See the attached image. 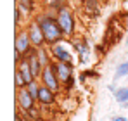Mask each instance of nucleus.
<instances>
[{
  "instance_id": "1",
  "label": "nucleus",
  "mask_w": 128,
  "mask_h": 121,
  "mask_svg": "<svg viewBox=\"0 0 128 121\" xmlns=\"http://www.w3.org/2000/svg\"><path fill=\"white\" fill-rule=\"evenodd\" d=\"M38 22L42 26V31H43V36H45V42L48 45H56L62 40V30L59 26V22L56 18H50V16H40L38 18Z\"/></svg>"
},
{
  "instance_id": "2",
  "label": "nucleus",
  "mask_w": 128,
  "mask_h": 121,
  "mask_svg": "<svg viewBox=\"0 0 128 121\" xmlns=\"http://www.w3.org/2000/svg\"><path fill=\"white\" fill-rule=\"evenodd\" d=\"M56 19H57V22H59V26H61V30H62V33L66 36H71L74 33V18H73V14L69 12L68 7H62V9L57 10Z\"/></svg>"
},
{
  "instance_id": "3",
  "label": "nucleus",
  "mask_w": 128,
  "mask_h": 121,
  "mask_svg": "<svg viewBox=\"0 0 128 121\" xmlns=\"http://www.w3.org/2000/svg\"><path fill=\"white\" fill-rule=\"evenodd\" d=\"M40 80H42V85L48 86L52 92H59V78L56 74V69L52 64H47L43 66L42 74H40Z\"/></svg>"
},
{
  "instance_id": "4",
  "label": "nucleus",
  "mask_w": 128,
  "mask_h": 121,
  "mask_svg": "<svg viewBox=\"0 0 128 121\" xmlns=\"http://www.w3.org/2000/svg\"><path fill=\"white\" fill-rule=\"evenodd\" d=\"M31 40H30V35L28 31H21L16 35V42H14V54H19V56H28L31 52Z\"/></svg>"
},
{
  "instance_id": "5",
  "label": "nucleus",
  "mask_w": 128,
  "mask_h": 121,
  "mask_svg": "<svg viewBox=\"0 0 128 121\" xmlns=\"http://www.w3.org/2000/svg\"><path fill=\"white\" fill-rule=\"evenodd\" d=\"M52 66H54V69H56V74H57L59 81H62V83L73 81V64L57 60V62H54Z\"/></svg>"
},
{
  "instance_id": "6",
  "label": "nucleus",
  "mask_w": 128,
  "mask_h": 121,
  "mask_svg": "<svg viewBox=\"0 0 128 121\" xmlns=\"http://www.w3.org/2000/svg\"><path fill=\"white\" fill-rule=\"evenodd\" d=\"M28 35H30V40L33 43V47H38V48H40V47H43V43H47V42H45V36H43L42 26H40L38 21H33V22L30 24Z\"/></svg>"
},
{
  "instance_id": "7",
  "label": "nucleus",
  "mask_w": 128,
  "mask_h": 121,
  "mask_svg": "<svg viewBox=\"0 0 128 121\" xmlns=\"http://www.w3.org/2000/svg\"><path fill=\"white\" fill-rule=\"evenodd\" d=\"M26 60H28V64H30V69H31L33 76H35V78H40L43 64H42V60H40V57H38V50H31V52L26 56Z\"/></svg>"
},
{
  "instance_id": "8",
  "label": "nucleus",
  "mask_w": 128,
  "mask_h": 121,
  "mask_svg": "<svg viewBox=\"0 0 128 121\" xmlns=\"http://www.w3.org/2000/svg\"><path fill=\"white\" fill-rule=\"evenodd\" d=\"M52 56H54L57 60H62V62H69V64H73V57H71L69 50L64 48L62 45H59V43L52 45Z\"/></svg>"
},
{
  "instance_id": "9",
  "label": "nucleus",
  "mask_w": 128,
  "mask_h": 121,
  "mask_svg": "<svg viewBox=\"0 0 128 121\" xmlns=\"http://www.w3.org/2000/svg\"><path fill=\"white\" fill-rule=\"evenodd\" d=\"M18 102H19V106H21L24 111H30L35 106V99L30 95L28 88H21V92L18 94Z\"/></svg>"
},
{
  "instance_id": "10",
  "label": "nucleus",
  "mask_w": 128,
  "mask_h": 121,
  "mask_svg": "<svg viewBox=\"0 0 128 121\" xmlns=\"http://www.w3.org/2000/svg\"><path fill=\"white\" fill-rule=\"evenodd\" d=\"M54 94H56V92H52L48 86L42 85V86H40V92H38V102L43 104V106L54 104Z\"/></svg>"
},
{
  "instance_id": "11",
  "label": "nucleus",
  "mask_w": 128,
  "mask_h": 121,
  "mask_svg": "<svg viewBox=\"0 0 128 121\" xmlns=\"http://www.w3.org/2000/svg\"><path fill=\"white\" fill-rule=\"evenodd\" d=\"M18 7L21 9V10H24V12H33L35 10V2L33 0H19L18 2Z\"/></svg>"
},
{
  "instance_id": "12",
  "label": "nucleus",
  "mask_w": 128,
  "mask_h": 121,
  "mask_svg": "<svg viewBox=\"0 0 128 121\" xmlns=\"http://www.w3.org/2000/svg\"><path fill=\"white\" fill-rule=\"evenodd\" d=\"M114 97H116V100H118V102H121V104L128 102V86L118 88V90L114 92Z\"/></svg>"
},
{
  "instance_id": "13",
  "label": "nucleus",
  "mask_w": 128,
  "mask_h": 121,
  "mask_svg": "<svg viewBox=\"0 0 128 121\" xmlns=\"http://www.w3.org/2000/svg\"><path fill=\"white\" fill-rule=\"evenodd\" d=\"M26 88H28L30 95H31V97H33L35 100H38V92H40V86L36 85V81H31V83H30V85H28Z\"/></svg>"
},
{
  "instance_id": "14",
  "label": "nucleus",
  "mask_w": 128,
  "mask_h": 121,
  "mask_svg": "<svg viewBox=\"0 0 128 121\" xmlns=\"http://www.w3.org/2000/svg\"><path fill=\"white\" fill-rule=\"evenodd\" d=\"M123 76H128V60L120 64V68L116 69V78H123Z\"/></svg>"
},
{
  "instance_id": "15",
  "label": "nucleus",
  "mask_w": 128,
  "mask_h": 121,
  "mask_svg": "<svg viewBox=\"0 0 128 121\" xmlns=\"http://www.w3.org/2000/svg\"><path fill=\"white\" fill-rule=\"evenodd\" d=\"M16 86L18 88H24L26 86V81H24V76H22V73L19 71V69H16Z\"/></svg>"
},
{
  "instance_id": "16",
  "label": "nucleus",
  "mask_w": 128,
  "mask_h": 121,
  "mask_svg": "<svg viewBox=\"0 0 128 121\" xmlns=\"http://www.w3.org/2000/svg\"><path fill=\"white\" fill-rule=\"evenodd\" d=\"M45 2L48 4L50 9H57V10H59V9L66 7V5H64V0H45Z\"/></svg>"
},
{
  "instance_id": "17",
  "label": "nucleus",
  "mask_w": 128,
  "mask_h": 121,
  "mask_svg": "<svg viewBox=\"0 0 128 121\" xmlns=\"http://www.w3.org/2000/svg\"><path fill=\"white\" fill-rule=\"evenodd\" d=\"M38 57H40V60H42L43 66H47L48 64V56H47V52H45V48H38Z\"/></svg>"
},
{
  "instance_id": "18",
  "label": "nucleus",
  "mask_w": 128,
  "mask_h": 121,
  "mask_svg": "<svg viewBox=\"0 0 128 121\" xmlns=\"http://www.w3.org/2000/svg\"><path fill=\"white\" fill-rule=\"evenodd\" d=\"M19 18H21V9L18 7V9L14 10V22H16V26L19 24Z\"/></svg>"
},
{
  "instance_id": "19",
  "label": "nucleus",
  "mask_w": 128,
  "mask_h": 121,
  "mask_svg": "<svg viewBox=\"0 0 128 121\" xmlns=\"http://www.w3.org/2000/svg\"><path fill=\"white\" fill-rule=\"evenodd\" d=\"M28 112H30V114H31V116H33V118H35V120H36V118H38V112H36V111H35V109H33V107H31V109H30V111H28Z\"/></svg>"
},
{
  "instance_id": "20",
  "label": "nucleus",
  "mask_w": 128,
  "mask_h": 121,
  "mask_svg": "<svg viewBox=\"0 0 128 121\" xmlns=\"http://www.w3.org/2000/svg\"><path fill=\"white\" fill-rule=\"evenodd\" d=\"M112 121H126V118H123V116H116V118H112Z\"/></svg>"
},
{
  "instance_id": "21",
  "label": "nucleus",
  "mask_w": 128,
  "mask_h": 121,
  "mask_svg": "<svg viewBox=\"0 0 128 121\" xmlns=\"http://www.w3.org/2000/svg\"><path fill=\"white\" fill-rule=\"evenodd\" d=\"M126 45H128V38H126Z\"/></svg>"
}]
</instances>
